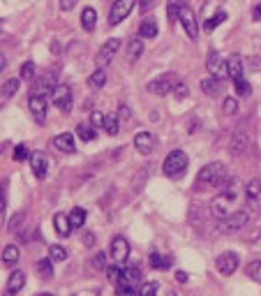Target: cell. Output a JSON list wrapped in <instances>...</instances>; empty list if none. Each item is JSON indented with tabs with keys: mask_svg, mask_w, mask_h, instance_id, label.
Segmentation results:
<instances>
[{
	"mask_svg": "<svg viewBox=\"0 0 261 296\" xmlns=\"http://www.w3.org/2000/svg\"><path fill=\"white\" fill-rule=\"evenodd\" d=\"M234 86H236V93L240 95V97H250L252 95V86L245 79H238V81H234Z\"/></svg>",
	"mask_w": 261,
	"mask_h": 296,
	"instance_id": "obj_39",
	"label": "cell"
},
{
	"mask_svg": "<svg viewBox=\"0 0 261 296\" xmlns=\"http://www.w3.org/2000/svg\"><path fill=\"white\" fill-rule=\"evenodd\" d=\"M86 209H81V206H74L70 213V220L72 225H74V229H79V227H83V222H86Z\"/></svg>",
	"mask_w": 261,
	"mask_h": 296,
	"instance_id": "obj_33",
	"label": "cell"
},
{
	"mask_svg": "<svg viewBox=\"0 0 261 296\" xmlns=\"http://www.w3.org/2000/svg\"><path fill=\"white\" fill-rule=\"evenodd\" d=\"M74 5H76V0H60V10L63 12L74 10Z\"/></svg>",
	"mask_w": 261,
	"mask_h": 296,
	"instance_id": "obj_51",
	"label": "cell"
},
{
	"mask_svg": "<svg viewBox=\"0 0 261 296\" xmlns=\"http://www.w3.org/2000/svg\"><path fill=\"white\" fill-rule=\"evenodd\" d=\"M247 278H252L254 282H261V259L247 264Z\"/></svg>",
	"mask_w": 261,
	"mask_h": 296,
	"instance_id": "obj_36",
	"label": "cell"
},
{
	"mask_svg": "<svg viewBox=\"0 0 261 296\" xmlns=\"http://www.w3.org/2000/svg\"><path fill=\"white\" fill-rule=\"evenodd\" d=\"M236 194L234 192H224V194H218V197L211 202V213L215 215L218 220L227 218L229 213H231V204H234Z\"/></svg>",
	"mask_w": 261,
	"mask_h": 296,
	"instance_id": "obj_4",
	"label": "cell"
},
{
	"mask_svg": "<svg viewBox=\"0 0 261 296\" xmlns=\"http://www.w3.org/2000/svg\"><path fill=\"white\" fill-rule=\"evenodd\" d=\"M54 148H58L60 153H74L76 146H74V137L70 132H63L58 137H54Z\"/></svg>",
	"mask_w": 261,
	"mask_h": 296,
	"instance_id": "obj_19",
	"label": "cell"
},
{
	"mask_svg": "<svg viewBox=\"0 0 261 296\" xmlns=\"http://www.w3.org/2000/svg\"><path fill=\"white\" fill-rule=\"evenodd\" d=\"M141 54H143V42H141V37H134L130 42V46H127V61L134 63Z\"/></svg>",
	"mask_w": 261,
	"mask_h": 296,
	"instance_id": "obj_28",
	"label": "cell"
},
{
	"mask_svg": "<svg viewBox=\"0 0 261 296\" xmlns=\"http://www.w3.org/2000/svg\"><path fill=\"white\" fill-rule=\"evenodd\" d=\"M104 130L109 132L111 137L118 134V116L116 114H107V121H104Z\"/></svg>",
	"mask_w": 261,
	"mask_h": 296,
	"instance_id": "obj_37",
	"label": "cell"
},
{
	"mask_svg": "<svg viewBox=\"0 0 261 296\" xmlns=\"http://www.w3.org/2000/svg\"><path fill=\"white\" fill-rule=\"evenodd\" d=\"M76 137L81 139V141H95V137H97V127L90 123H79L76 125Z\"/></svg>",
	"mask_w": 261,
	"mask_h": 296,
	"instance_id": "obj_22",
	"label": "cell"
},
{
	"mask_svg": "<svg viewBox=\"0 0 261 296\" xmlns=\"http://www.w3.org/2000/svg\"><path fill=\"white\" fill-rule=\"evenodd\" d=\"M107 275H109L111 282H118L120 275H123V271H120L118 266H109V269H107Z\"/></svg>",
	"mask_w": 261,
	"mask_h": 296,
	"instance_id": "obj_48",
	"label": "cell"
},
{
	"mask_svg": "<svg viewBox=\"0 0 261 296\" xmlns=\"http://www.w3.org/2000/svg\"><path fill=\"white\" fill-rule=\"evenodd\" d=\"M227 70H229V77L234 79V81H238V79H243V61H240V56H231L227 61Z\"/></svg>",
	"mask_w": 261,
	"mask_h": 296,
	"instance_id": "obj_21",
	"label": "cell"
},
{
	"mask_svg": "<svg viewBox=\"0 0 261 296\" xmlns=\"http://www.w3.org/2000/svg\"><path fill=\"white\" fill-rule=\"evenodd\" d=\"M245 225H247V213H245V211H234V213H229L227 218L220 220L218 229L222 231V234H234V231L243 229Z\"/></svg>",
	"mask_w": 261,
	"mask_h": 296,
	"instance_id": "obj_3",
	"label": "cell"
},
{
	"mask_svg": "<svg viewBox=\"0 0 261 296\" xmlns=\"http://www.w3.org/2000/svg\"><path fill=\"white\" fill-rule=\"evenodd\" d=\"M183 7H185V0H169V19H171V21H176V19L180 17V10H183Z\"/></svg>",
	"mask_w": 261,
	"mask_h": 296,
	"instance_id": "obj_34",
	"label": "cell"
},
{
	"mask_svg": "<svg viewBox=\"0 0 261 296\" xmlns=\"http://www.w3.org/2000/svg\"><path fill=\"white\" fill-rule=\"evenodd\" d=\"M206 70L211 77L215 79H227L229 77V70H227V63L220 58V54H215V51H211L206 58Z\"/></svg>",
	"mask_w": 261,
	"mask_h": 296,
	"instance_id": "obj_8",
	"label": "cell"
},
{
	"mask_svg": "<svg viewBox=\"0 0 261 296\" xmlns=\"http://www.w3.org/2000/svg\"><path fill=\"white\" fill-rule=\"evenodd\" d=\"M28 107H30V111H33L35 121L42 123L44 116H46V109H49V102H46V95H39V93H33L30 97H28Z\"/></svg>",
	"mask_w": 261,
	"mask_h": 296,
	"instance_id": "obj_12",
	"label": "cell"
},
{
	"mask_svg": "<svg viewBox=\"0 0 261 296\" xmlns=\"http://www.w3.org/2000/svg\"><path fill=\"white\" fill-rule=\"evenodd\" d=\"M118 285H130V287H141V271L136 266H130V269H123V275H120Z\"/></svg>",
	"mask_w": 261,
	"mask_h": 296,
	"instance_id": "obj_18",
	"label": "cell"
},
{
	"mask_svg": "<svg viewBox=\"0 0 261 296\" xmlns=\"http://www.w3.org/2000/svg\"><path fill=\"white\" fill-rule=\"evenodd\" d=\"M17 262H19V248L7 245L5 250H3V264H5V266H17Z\"/></svg>",
	"mask_w": 261,
	"mask_h": 296,
	"instance_id": "obj_30",
	"label": "cell"
},
{
	"mask_svg": "<svg viewBox=\"0 0 261 296\" xmlns=\"http://www.w3.org/2000/svg\"><path fill=\"white\" fill-rule=\"evenodd\" d=\"M243 148H245V139H243V137H236L234 141H231V151H234L236 155L243 153Z\"/></svg>",
	"mask_w": 261,
	"mask_h": 296,
	"instance_id": "obj_49",
	"label": "cell"
},
{
	"mask_svg": "<svg viewBox=\"0 0 261 296\" xmlns=\"http://www.w3.org/2000/svg\"><path fill=\"white\" fill-rule=\"evenodd\" d=\"M245 202H247L250 211L261 213V181L259 178L247 183V187H245Z\"/></svg>",
	"mask_w": 261,
	"mask_h": 296,
	"instance_id": "obj_7",
	"label": "cell"
},
{
	"mask_svg": "<svg viewBox=\"0 0 261 296\" xmlns=\"http://www.w3.org/2000/svg\"><path fill=\"white\" fill-rule=\"evenodd\" d=\"M51 100H54V105L58 107L60 111H72V88L70 86H56L54 90H51Z\"/></svg>",
	"mask_w": 261,
	"mask_h": 296,
	"instance_id": "obj_6",
	"label": "cell"
},
{
	"mask_svg": "<svg viewBox=\"0 0 261 296\" xmlns=\"http://www.w3.org/2000/svg\"><path fill=\"white\" fill-rule=\"evenodd\" d=\"M155 146H158V139H155V134H152V132L143 130V132H136V134H134V148L141 155H150Z\"/></svg>",
	"mask_w": 261,
	"mask_h": 296,
	"instance_id": "obj_11",
	"label": "cell"
},
{
	"mask_svg": "<svg viewBox=\"0 0 261 296\" xmlns=\"http://www.w3.org/2000/svg\"><path fill=\"white\" fill-rule=\"evenodd\" d=\"M23 285H26V273L23 271H12L10 282H7V296L19 294L23 289Z\"/></svg>",
	"mask_w": 261,
	"mask_h": 296,
	"instance_id": "obj_20",
	"label": "cell"
},
{
	"mask_svg": "<svg viewBox=\"0 0 261 296\" xmlns=\"http://www.w3.org/2000/svg\"><path fill=\"white\" fill-rule=\"evenodd\" d=\"M54 81H56V74H49V77H44V79H39L37 81V86L33 88V93H39V95H44L46 90H54Z\"/></svg>",
	"mask_w": 261,
	"mask_h": 296,
	"instance_id": "obj_32",
	"label": "cell"
},
{
	"mask_svg": "<svg viewBox=\"0 0 261 296\" xmlns=\"http://www.w3.org/2000/svg\"><path fill=\"white\" fill-rule=\"evenodd\" d=\"M21 77L23 79H33L35 77V63L33 61H28L21 65Z\"/></svg>",
	"mask_w": 261,
	"mask_h": 296,
	"instance_id": "obj_44",
	"label": "cell"
},
{
	"mask_svg": "<svg viewBox=\"0 0 261 296\" xmlns=\"http://www.w3.org/2000/svg\"><path fill=\"white\" fill-rule=\"evenodd\" d=\"M30 155L33 153H30V148H28L26 143H19V146L14 148V160H17V162H23V160H28Z\"/></svg>",
	"mask_w": 261,
	"mask_h": 296,
	"instance_id": "obj_41",
	"label": "cell"
},
{
	"mask_svg": "<svg viewBox=\"0 0 261 296\" xmlns=\"http://www.w3.org/2000/svg\"><path fill=\"white\" fill-rule=\"evenodd\" d=\"M160 28H158V21L155 19H143L141 26H139V37H158Z\"/></svg>",
	"mask_w": 261,
	"mask_h": 296,
	"instance_id": "obj_23",
	"label": "cell"
},
{
	"mask_svg": "<svg viewBox=\"0 0 261 296\" xmlns=\"http://www.w3.org/2000/svg\"><path fill=\"white\" fill-rule=\"evenodd\" d=\"M35 269H37L39 278H44V280H51V278H54V259H51V257L37 259V264H35Z\"/></svg>",
	"mask_w": 261,
	"mask_h": 296,
	"instance_id": "obj_24",
	"label": "cell"
},
{
	"mask_svg": "<svg viewBox=\"0 0 261 296\" xmlns=\"http://www.w3.org/2000/svg\"><path fill=\"white\" fill-rule=\"evenodd\" d=\"M150 266L158 271H167L171 269V257H167V255H160V253H152L150 255Z\"/></svg>",
	"mask_w": 261,
	"mask_h": 296,
	"instance_id": "obj_27",
	"label": "cell"
},
{
	"mask_svg": "<svg viewBox=\"0 0 261 296\" xmlns=\"http://www.w3.org/2000/svg\"><path fill=\"white\" fill-rule=\"evenodd\" d=\"M49 257L54 262H65L67 259V250L63 245H49Z\"/></svg>",
	"mask_w": 261,
	"mask_h": 296,
	"instance_id": "obj_38",
	"label": "cell"
},
{
	"mask_svg": "<svg viewBox=\"0 0 261 296\" xmlns=\"http://www.w3.org/2000/svg\"><path fill=\"white\" fill-rule=\"evenodd\" d=\"M187 165H190L187 153L185 151H180V148H176V151H171V153L164 158L162 169L169 178H183V174L187 171Z\"/></svg>",
	"mask_w": 261,
	"mask_h": 296,
	"instance_id": "obj_1",
	"label": "cell"
},
{
	"mask_svg": "<svg viewBox=\"0 0 261 296\" xmlns=\"http://www.w3.org/2000/svg\"><path fill=\"white\" fill-rule=\"evenodd\" d=\"M17 90H19V79H10V81H5V86H3V95H5V97H12Z\"/></svg>",
	"mask_w": 261,
	"mask_h": 296,
	"instance_id": "obj_42",
	"label": "cell"
},
{
	"mask_svg": "<svg viewBox=\"0 0 261 296\" xmlns=\"http://www.w3.org/2000/svg\"><path fill=\"white\" fill-rule=\"evenodd\" d=\"M104 121H107V116H104L102 111H93V116H90V123H93L95 127H104Z\"/></svg>",
	"mask_w": 261,
	"mask_h": 296,
	"instance_id": "obj_47",
	"label": "cell"
},
{
	"mask_svg": "<svg viewBox=\"0 0 261 296\" xmlns=\"http://www.w3.org/2000/svg\"><path fill=\"white\" fill-rule=\"evenodd\" d=\"M132 10H134V0H116L109 12V26H118L120 21H125Z\"/></svg>",
	"mask_w": 261,
	"mask_h": 296,
	"instance_id": "obj_5",
	"label": "cell"
},
{
	"mask_svg": "<svg viewBox=\"0 0 261 296\" xmlns=\"http://www.w3.org/2000/svg\"><path fill=\"white\" fill-rule=\"evenodd\" d=\"M118 296H141V291H139V287L118 285Z\"/></svg>",
	"mask_w": 261,
	"mask_h": 296,
	"instance_id": "obj_43",
	"label": "cell"
},
{
	"mask_svg": "<svg viewBox=\"0 0 261 296\" xmlns=\"http://www.w3.org/2000/svg\"><path fill=\"white\" fill-rule=\"evenodd\" d=\"M37 296H54V294H49V291H46V294H44V291H42V294H37Z\"/></svg>",
	"mask_w": 261,
	"mask_h": 296,
	"instance_id": "obj_56",
	"label": "cell"
},
{
	"mask_svg": "<svg viewBox=\"0 0 261 296\" xmlns=\"http://www.w3.org/2000/svg\"><path fill=\"white\" fill-rule=\"evenodd\" d=\"M227 176V167L222 162H211V165L201 167L199 176H196V187H208V185H220Z\"/></svg>",
	"mask_w": 261,
	"mask_h": 296,
	"instance_id": "obj_2",
	"label": "cell"
},
{
	"mask_svg": "<svg viewBox=\"0 0 261 296\" xmlns=\"http://www.w3.org/2000/svg\"><path fill=\"white\" fill-rule=\"evenodd\" d=\"M201 88H203V93H206L208 97H215V95H220V90H222V79L208 77L201 81Z\"/></svg>",
	"mask_w": 261,
	"mask_h": 296,
	"instance_id": "obj_25",
	"label": "cell"
},
{
	"mask_svg": "<svg viewBox=\"0 0 261 296\" xmlns=\"http://www.w3.org/2000/svg\"><path fill=\"white\" fill-rule=\"evenodd\" d=\"M30 169H33V174L37 176V178H46V174H49V158L44 153H33L30 155Z\"/></svg>",
	"mask_w": 261,
	"mask_h": 296,
	"instance_id": "obj_15",
	"label": "cell"
},
{
	"mask_svg": "<svg viewBox=\"0 0 261 296\" xmlns=\"http://www.w3.org/2000/svg\"><path fill=\"white\" fill-rule=\"evenodd\" d=\"M21 220H23V213H17V215H14V218L10 220V229H12V231H17L19 227H21Z\"/></svg>",
	"mask_w": 261,
	"mask_h": 296,
	"instance_id": "obj_50",
	"label": "cell"
},
{
	"mask_svg": "<svg viewBox=\"0 0 261 296\" xmlns=\"http://www.w3.org/2000/svg\"><path fill=\"white\" fill-rule=\"evenodd\" d=\"M120 49V39L118 37H109L107 42L102 44V49H99V56H97V65L104 67V65H109L111 58L116 56V51Z\"/></svg>",
	"mask_w": 261,
	"mask_h": 296,
	"instance_id": "obj_13",
	"label": "cell"
},
{
	"mask_svg": "<svg viewBox=\"0 0 261 296\" xmlns=\"http://www.w3.org/2000/svg\"><path fill=\"white\" fill-rule=\"evenodd\" d=\"M109 255H111V259H114L118 266H120V264H125L127 257H130V243H127L123 236H116L114 241H111Z\"/></svg>",
	"mask_w": 261,
	"mask_h": 296,
	"instance_id": "obj_9",
	"label": "cell"
},
{
	"mask_svg": "<svg viewBox=\"0 0 261 296\" xmlns=\"http://www.w3.org/2000/svg\"><path fill=\"white\" fill-rule=\"evenodd\" d=\"M90 266H93L95 271H107L109 266H107V253H95L93 255V259H90Z\"/></svg>",
	"mask_w": 261,
	"mask_h": 296,
	"instance_id": "obj_35",
	"label": "cell"
},
{
	"mask_svg": "<svg viewBox=\"0 0 261 296\" xmlns=\"http://www.w3.org/2000/svg\"><path fill=\"white\" fill-rule=\"evenodd\" d=\"M152 5H155V0H139V10L141 12H148Z\"/></svg>",
	"mask_w": 261,
	"mask_h": 296,
	"instance_id": "obj_52",
	"label": "cell"
},
{
	"mask_svg": "<svg viewBox=\"0 0 261 296\" xmlns=\"http://www.w3.org/2000/svg\"><path fill=\"white\" fill-rule=\"evenodd\" d=\"M176 280L178 282H187V273L185 271H176Z\"/></svg>",
	"mask_w": 261,
	"mask_h": 296,
	"instance_id": "obj_54",
	"label": "cell"
},
{
	"mask_svg": "<svg viewBox=\"0 0 261 296\" xmlns=\"http://www.w3.org/2000/svg\"><path fill=\"white\" fill-rule=\"evenodd\" d=\"M254 19H256V21H261V5L254 7Z\"/></svg>",
	"mask_w": 261,
	"mask_h": 296,
	"instance_id": "obj_55",
	"label": "cell"
},
{
	"mask_svg": "<svg viewBox=\"0 0 261 296\" xmlns=\"http://www.w3.org/2000/svg\"><path fill=\"white\" fill-rule=\"evenodd\" d=\"M139 291H141V296H155V291H158V282H143Z\"/></svg>",
	"mask_w": 261,
	"mask_h": 296,
	"instance_id": "obj_46",
	"label": "cell"
},
{
	"mask_svg": "<svg viewBox=\"0 0 261 296\" xmlns=\"http://www.w3.org/2000/svg\"><path fill=\"white\" fill-rule=\"evenodd\" d=\"M83 243H86L88 248H93L95 245V236L93 234H86V236H83Z\"/></svg>",
	"mask_w": 261,
	"mask_h": 296,
	"instance_id": "obj_53",
	"label": "cell"
},
{
	"mask_svg": "<svg viewBox=\"0 0 261 296\" xmlns=\"http://www.w3.org/2000/svg\"><path fill=\"white\" fill-rule=\"evenodd\" d=\"M54 229L58 236H63V238H67V236L72 234V229H74V225H72L70 215L65 213H56L54 215Z\"/></svg>",
	"mask_w": 261,
	"mask_h": 296,
	"instance_id": "obj_17",
	"label": "cell"
},
{
	"mask_svg": "<svg viewBox=\"0 0 261 296\" xmlns=\"http://www.w3.org/2000/svg\"><path fill=\"white\" fill-rule=\"evenodd\" d=\"M178 21L183 23V28H185V33H187V37H190V39H196V37H199V23H196L194 12H192L187 5L180 10Z\"/></svg>",
	"mask_w": 261,
	"mask_h": 296,
	"instance_id": "obj_10",
	"label": "cell"
},
{
	"mask_svg": "<svg viewBox=\"0 0 261 296\" xmlns=\"http://www.w3.org/2000/svg\"><path fill=\"white\" fill-rule=\"evenodd\" d=\"M224 21H227V12L220 10L218 14H215V17L206 19V23H203V30H206V33H213V30H215V28H218L220 23H224Z\"/></svg>",
	"mask_w": 261,
	"mask_h": 296,
	"instance_id": "obj_31",
	"label": "cell"
},
{
	"mask_svg": "<svg viewBox=\"0 0 261 296\" xmlns=\"http://www.w3.org/2000/svg\"><path fill=\"white\" fill-rule=\"evenodd\" d=\"M215 266H218V271L222 275L236 273V269H238V255L236 253H222L218 259H215Z\"/></svg>",
	"mask_w": 261,
	"mask_h": 296,
	"instance_id": "obj_14",
	"label": "cell"
},
{
	"mask_svg": "<svg viewBox=\"0 0 261 296\" xmlns=\"http://www.w3.org/2000/svg\"><path fill=\"white\" fill-rule=\"evenodd\" d=\"M88 83H90V88H95V90L107 86V72H104V67L95 70L93 74H90V79H88Z\"/></svg>",
	"mask_w": 261,
	"mask_h": 296,
	"instance_id": "obj_29",
	"label": "cell"
},
{
	"mask_svg": "<svg viewBox=\"0 0 261 296\" xmlns=\"http://www.w3.org/2000/svg\"><path fill=\"white\" fill-rule=\"evenodd\" d=\"M174 86H176L174 79L169 77V74H164V77L148 83V90H150L152 95H167V93H174Z\"/></svg>",
	"mask_w": 261,
	"mask_h": 296,
	"instance_id": "obj_16",
	"label": "cell"
},
{
	"mask_svg": "<svg viewBox=\"0 0 261 296\" xmlns=\"http://www.w3.org/2000/svg\"><path fill=\"white\" fill-rule=\"evenodd\" d=\"M222 109H224V114H227V116L238 114V100H236V97H227L222 102Z\"/></svg>",
	"mask_w": 261,
	"mask_h": 296,
	"instance_id": "obj_40",
	"label": "cell"
},
{
	"mask_svg": "<svg viewBox=\"0 0 261 296\" xmlns=\"http://www.w3.org/2000/svg\"><path fill=\"white\" fill-rule=\"evenodd\" d=\"M174 95H176V100H185V97H187V83L176 81V86H174Z\"/></svg>",
	"mask_w": 261,
	"mask_h": 296,
	"instance_id": "obj_45",
	"label": "cell"
},
{
	"mask_svg": "<svg viewBox=\"0 0 261 296\" xmlns=\"http://www.w3.org/2000/svg\"><path fill=\"white\" fill-rule=\"evenodd\" d=\"M95 23H97V12L93 10V7H86L81 14V26L83 30H88V33H93L95 30Z\"/></svg>",
	"mask_w": 261,
	"mask_h": 296,
	"instance_id": "obj_26",
	"label": "cell"
}]
</instances>
